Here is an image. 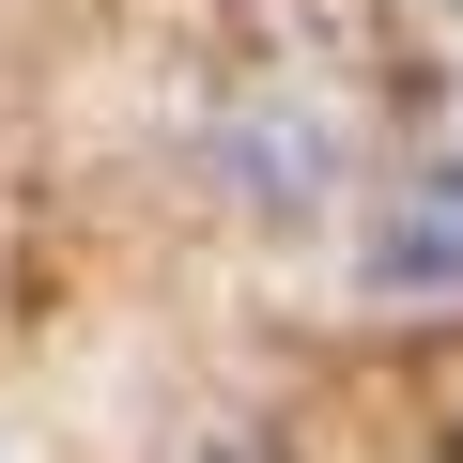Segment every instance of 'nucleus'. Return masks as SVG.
Wrapping results in <instances>:
<instances>
[{"label": "nucleus", "instance_id": "f257e3e1", "mask_svg": "<svg viewBox=\"0 0 463 463\" xmlns=\"http://www.w3.org/2000/svg\"><path fill=\"white\" fill-rule=\"evenodd\" d=\"M201 170H216V201H248V216H325L340 139H325L309 109H232V124L201 139Z\"/></svg>", "mask_w": 463, "mask_h": 463}, {"label": "nucleus", "instance_id": "f03ea898", "mask_svg": "<svg viewBox=\"0 0 463 463\" xmlns=\"http://www.w3.org/2000/svg\"><path fill=\"white\" fill-rule=\"evenodd\" d=\"M201 463H294V448H279L263 417H232V432H201Z\"/></svg>", "mask_w": 463, "mask_h": 463}, {"label": "nucleus", "instance_id": "7ed1b4c3", "mask_svg": "<svg viewBox=\"0 0 463 463\" xmlns=\"http://www.w3.org/2000/svg\"><path fill=\"white\" fill-rule=\"evenodd\" d=\"M417 386H432V417L463 432V340H432V371H417Z\"/></svg>", "mask_w": 463, "mask_h": 463}]
</instances>
